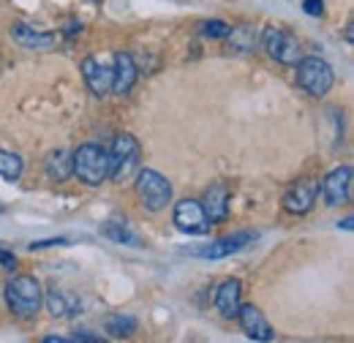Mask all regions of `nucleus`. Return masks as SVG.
<instances>
[{
	"label": "nucleus",
	"mask_w": 354,
	"mask_h": 343,
	"mask_svg": "<svg viewBox=\"0 0 354 343\" xmlns=\"http://www.w3.org/2000/svg\"><path fill=\"white\" fill-rule=\"evenodd\" d=\"M6 302L19 319H33L41 308V284L33 275H14L6 284Z\"/></svg>",
	"instance_id": "obj_1"
},
{
	"label": "nucleus",
	"mask_w": 354,
	"mask_h": 343,
	"mask_svg": "<svg viewBox=\"0 0 354 343\" xmlns=\"http://www.w3.org/2000/svg\"><path fill=\"white\" fill-rule=\"evenodd\" d=\"M71 172L85 185H101L109 177V153L101 145L88 142L71 156Z\"/></svg>",
	"instance_id": "obj_2"
},
{
	"label": "nucleus",
	"mask_w": 354,
	"mask_h": 343,
	"mask_svg": "<svg viewBox=\"0 0 354 343\" xmlns=\"http://www.w3.org/2000/svg\"><path fill=\"white\" fill-rule=\"evenodd\" d=\"M139 164H142L139 142L131 133H118L109 150V177L115 183H129L131 177H136Z\"/></svg>",
	"instance_id": "obj_3"
},
{
	"label": "nucleus",
	"mask_w": 354,
	"mask_h": 343,
	"mask_svg": "<svg viewBox=\"0 0 354 343\" xmlns=\"http://www.w3.org/2000/svg\"><path fill=\"white\" fill-rule=\"evenodd\" d=\"M136 194L150 213H161L172 202V183L161 172L142 169L136 172Z\"/></svg>",
	"instance_id": "obj_4"
},
{
	"label": "nucleus",
	"mask_w": 354,
	"mask_h": 343,
	"mask_svg": "<svg viewBox=\"0 0 354 343\" xmlns=\"http://www.w3.org/2000/svg\"><path fill=\"white\" fill-rule=\"evenodd\" d=\"M295 68H297V85L313 98H324L335 85L333 66L322 57H303Z\"/></svg>",
	"instance_id": "obj_5"
},
{
	"label": "nucleus",
	"mask_w": 354,
	"mask_h": 343,
	"mask_svg": "<svg viewBox=\"0 0 354 343\" xmlns=\"http://www.w3.org/2000/svg\"><path fill=\"white\" fill-rule=\"evenodd\" d=\"M262 46H265V52L275 60V63H281V66H297L300 60H303V46L297 41V36L295 33H289V30H283V28H275V25H270L265 28V33H262Z\"/></svg>",
	"instance_id": "obj_6"
},
{
	"label": "nucleus",
	"mask_w": 354,
	"mask_h": 343,
	"mask_svg": "<svg viewBox=\"0 0 354 343\" xmlns=\"http://www.w3.org/2000/svg\"><path fill=\"white\" fill-rule=\"evenodd\" d=\"M257 237H259L257 232H234V234H226L221 240L205 245V248H191L188 254L199 259H226V257H232V254H240L243 248H248Z\"/></svg>",
	"instance_id": "obj_7"
},
{
	"label": "nucleus",
	"mask_w": 354,
	"mask_h": 343,
	"mask_svg": "<svg viewBox=\"0 0 354 343\" xmlns=\"http://www.w3.org/2000/svg\"><path fill=\"white\" fill-rule=\"evenodd\" d=\"M175 226L180 232H185V234H207L210 232V221H207V215L202 210V205L199 202H194V199H183V202H177L175 205Z\"/></svg>",
	"instance_id": "obj_8"
},
{
	"label": "nucleus",
	"mask_w": 354,
	"mask_h": 343,
	"mask_svg": "<svg viewBox=\"0 0 354 343\" xmlns=\"http://www.w3.org/2000/svg\"><path fill=\"white\" fill-rule=\"evenodd\" d=\"M322 194H324L330 207L346 205L352 196V167H338V169L330 172L322 183Z\"/></svg>",
	"instance_id": "obj_9"
},
{
	"label": "nucleus",
	"mask_w": 354,
	"mask_h": 343,
	"mask_svg": "<svg viewBox=\"0 0 354 343\" xmlns=\"http://www.w3.org/2000/svg\"><path fill=\"white\" fill-rule=\"evenodd\" d=\"M237 319H240V324H243V330H245V335H248L251 341H259V343L272 341V335H275V333H272L270 322L262 316V310H259L254 302H248V305H243V302H240Z\"/></svg>",
	"instance_id": "obj_10"
},
{
	"label": "nucleus",
	"mask_w": 354,
	"mask_h": 343,
	"mask_svg": "<svg viewBox=\"0 0 354 343\" xmlns=\"http://www.w3.org/2000/svg\"><path fill=\"white\" fill-rule=\"evenodd\" d=\"M316 194H319V183H313V180H297L283 194V207L295 215L308 213L310 207H313V202H316Z\"/></svg>",
	"instance_id": "obj_11"
},
{
	"label": "nucleus",
	"mask_w": 354,
	"mask_h": 343,
	"mask_svg": "<svg viewBox=\"0 0 354 343\" xmlns=\"http://www.w3.org/2000/svg\"><path fill=\"white\" fill-rule=\"evenodd\" d=\"M82 77H85V82H88L90 93L93 95H106V93H112V68L109 66H104L98 57H85L82 60Z\"/></svg>",
	"instance_id": "obj_12"
},
{
	"label": "nucleus",
	"mask_w": 354,
	"mask_h": 343,
	"mask_svg": "<svg viewBox=\"0 0 354 343\" xmlns=\"http://www.w3.org/2000/svg\"><path fill=\"white\" fill-rule=\"evenodd\" d=\"M202 210L210 223H223L229 218V188L223 183H213L202 196Z\"/></svg>",
	"instance_id": "obj_13"
},
{
	"label": "nucleus",
	"mask_w": 354,
	"mask_h": 343,
	"mask_svg": "<svg viewBox=\"0 0 354 343\" xmlns=\"http://www.w3.org/2000/svg\"><path fill=\"white\" fill-rule=\"evenodd\" d=\"M136 74H139V68H136L131 55L118 52L115 55V66H112V93L115 95H126L133 87V82H136Z\"/></svg>",
	"instance_id": "obj_14"
},
{
	"label": "nucleus",
	"mask_w": 354,
	"mask_h": 343,
	"mask_svg": "<svg viewBox=\"0 0 354 343\" xmlns=\"http://www.w3.org/2000/svg\"><path fill=\"white\" fill-rule=\"evenodd\" d=\"M11 36H14V41L19 44V46H25V49H52L55 44H57V36L55 33H44V30H36V28H30V25H25V22H17L14 28H11Z\"/></svg>",
	"instance_id": "obj_15"
},
{
	"label": "nucleus",
	"mask_w": 354,
	"mask_h": 343,
	"mask_svg": "<svg viewBox=\"0 0 354 343\" xmlns=\"http://www.w3.org/2000/svg\"><path fill=\"white\" fill-rule=\"evenodd\" d=\"M240 295H243V284L237 278H229L223 281L216 292V308L223 319H237V310H240Z\"/></svg>",
	"instance_id": "obj_16"
},
{
	"label": "nucleus",
	"mask_w": 354,
	"mask_h": 343,
	"mask_svg": "<svg viewBox=\"0 0 354 343\" xmlns=\"http://www.w3.org/2000/svg\"><path fill=\"white\" fill-rule=\"evenodd\" d=\"M46 308H49L52 316H60L63 319V316H74L80 310V300L74 295L63 292V289H49L46 292Z\"/></svg>",
	"instance_id": "obj_17"
},
{
	"label": "nucleus",
	"mask_w": 354,
	"mask_h": 343,
	"mask_svg": "<svg viewBox=\"0 0 354 343\" xmlns=\"http://www.w3.org/2000/svg\"><path fill=\"white\" fill-rule=\"evenodd\" d=\"M101 234H104L106 240L118 243V245H131V248H139V245H142L139 234L126 226V221H118V218H115V221H106V223L101 226Z\"/></svg>",
	"instance_id": "obj_18"
},
{
	"label": "nucleus",
	"mask_w": 354,
	"mask_h": 343,
	"mask_svg": "<svg viewBox=\"0 0 354 343\" xmlns=\"http://www.w3.org/2000/svg\"><path fill=\"white\" fill-rule=\"evenodd\" d=\"M74 172H71V156L66 150H55L49 158H46V177L55 180V183H63L68 180Z\"/></svg>",
	"instance_id": "obj_19"
},
{
	"label": "nucleus",
	"mask_w": 354,
	"mask_h": 343,
	"mask_svg": "<svg viewBox=\"0 0 354 343\" xmlns=\"http://www.w3.org/2000/svg\"><path fill=\"white\" fill-rule=\"evenodd\" d=\"M104 330L112 335V338H131L136 333V319L133 316H123V313H115L104 322Z\"/></svg>",
	"instance_id": "obj_20"
},
{
	"label": "nucleus",
	"mask_w": 354,
	"mask_h": 343,
	"mask_svg": "<svg viewBox=\"0 0 354 343\" xmlns=\"http://www.w3.org/2000/svg\"><path fill=\"white\" fill-rule=\"evenodd\" d=\"M226 39H229V44H232L237 52H251L254 44H257V33H254L248 25H237V28H232V33H229Z\"/></svg>",
	"instance_id": "obj_21"
},
{
	"label": "nucleus",
	"mask_w": 354,
	"mask_h": 343,
	"mask_svg": "<svg viewBox=\"0 0 354 343\" xmlns=\"http://www.w3.org/2000/svg\"><path fill=\"white\" fill-rule=\"evenodd\" d=\"M19 174H22V158L17 153L0 150V177L14 183V180H19Z\"/></svg>",
	"instance_id": "obj_22"
},
{
	"label": "nucleus",
	"mask_w": 354,
	"mask_h": 343,
	"mask_svg": "<svg viewBox=\"0 0 354 343\" xmlns=\"http://www.w3.org/2000/svg\"><path fill=\"white\" fill-rule=\"evenodd\" d=\"M202 33H205L207 39H226V36L232 33V25L223 22V19H207V22L202 25Z\"/></svg>",
	"instance_id": "obj_23"
},
{
	"label": "nucleus",
	"mask_w": 354,
	"mask_h": 343,
	"mask_svg": "<svg viewBox=\"0 0 354 343\" xmlns=\"http://www.w3.org/2000/svg\"><path fill=\"white\" fill-rule=\"evenodd\" d=\"M55 245H71V243H68V237H49V240L30 243L28 248H30V251H44V248H55Z\"/></svg>",
	"instance_id": "obj_24"
},
{
	"label": "nucleus",
	"mask_w": 354,
	"mask_h": 343,
	"mask_svg": "<svg viewBox=\"0 0 354 343\" xmlns=\"http://www.w3.org/2000/svg\"><path fill=\"white\" fill-rule=\"evenodd\" d=\"M0 264L6 267V270H17V257H14V251H8L6 245H0Z\"/></svg>",
	"instance_id": "obj_25"
},
{
	"label": "nucleus",
	"mask_w": 354,
	"mask_h": 343,
	"mask_svg": "<svg viewBox=\"0 0 354 343\" xmlns=\"http://www.w3.org/2000/svg\"><path fill=\"white\" fill-rule=\"evenodd\" d=\"M303 8H306V14H310V17H322L324 14V0H306Z\"/></svg>",
	"instance_id": "obj_26"
},
{
	"label": "nucleus",
	"mask_w": 354,
	"mask_h": 343,
	"mask_svg": "<svg viewBox=\"0 0 354 343\" xmlns=\"http://www.w3.org/2000/svg\"><path fill=\"white\" fill-rule=\"evenodd\" d=\"M74 343H101L93 333H88V330H80L77 335H74Z\"/></svg>",
	"instance_id": "obj_27"
},
{
	"label": "nucleus",
	"mask_w": 354,
	"mask_h": 343,
	"mask_svg": "<svg viewBox=\"0 0 354 343\" xmlns=\"http://www.w3.org/2000/svg\"><path fill=\"white\" fill-rule=\"evenodd\" d=\"M352 221H354V218H344V223H338V226H344L346 232H352V226H354Z\"/></svg>",
	"instance_id": "obj_28"
},
{
	"label": "nucleus",
	"mask_w": 354,
	"mask_h": 343,
	"mask_svg": "<svg viewBox=\"0 0 354 343\" xmlns=\"http://www.w3.org/2000/svg\"><path fill=\"white\" fill-rule=\"evenodd\" d=\"M44 343H74V341H68V338H55V335H52V338H46Z\"/></svg>",
	"instance_id": "obj_29"
},
{
	"label": "nucleus",
	"mask_w": 354,
	"mask_h": 343,
	"mask_svg": "<svg viewBox=\"0 0 354 343\" xmlns=\"http://www.w3.org/2000/svg\"><path fill=\"white\" fill-rule=\"evenodd\" d=\"M3 210H6V207H3V205H0V215H3Z\"/></svg>",
	"instance_id": "obj_30"
}]
</instances>
